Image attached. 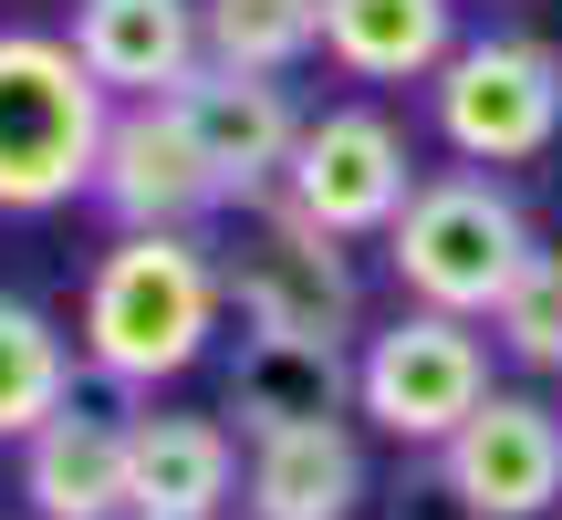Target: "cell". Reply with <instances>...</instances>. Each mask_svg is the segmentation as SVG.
Returning a JSON list of instances; mask_svg holds the SVG:
<instances>
[{"mask_svg": "<svg viewBox=\"0 0 562 520\" xmlns=\"http://www.w3.org/2000/svg\"><path fill=\"white\" fill-rule=\"evenodd\" d=\"M240 219V250L229 271V313L240 334H313V343H355L364 334V281H355V240H323L313 219L281 208V188L229 208Z\"/></svg>", "mask_w": 562, "mask_h": 520, "instance_id": "obj_6", "label": "cell"}, {"mask_svg": "<svg viewBox=\"0 0 562 520\" xmlns=\"http://www.w3.org/2000/svg\"><path fill=\"white\" fill-rule=\"evenodd\" d=\"M438 489L459 520H542L562 500V406L531 385H490V406L438 448Z\"/></svg>", "mask_w": 562, "mask_h": 520, "instance_id": "obj_9", "label": "cell"}, {"mask_svg": "<svg viewBox=\"0 0 562 520\" xmlns=\"http://www.w3.org/2000/svg\"><path fill=\"white\" fill-rule=\"evenodd\" d=\"M220 417L240 438H281V427H323L355 417V343H313V334H240L220 364Z\"/></svg>", "mask_w": 562, "mask_h": 520, "instance_id": "obj_11", "label": "cell"}, {"mask_svg": "<svg viewBox=\"0 0 562 520\" xmlns=\"http://www.w3.org/2000/svg\"><path fill=\"white\" fill-rule=\"evenodd\" d=\"M490 334H501V354L531 364V375L562 364V250H531V271L510 281V302L490 313Z\"/></svg>", "mask_w": 562, "mask_h": 520, "instance_id": "obj_19", "label": "cell"}, {"mask_svg": "<svg viewBox=\"0 0 562 520\" xmlns=\"http://www.w3.org/2000/svg\"><path fill=\"white\" fill-rule=\"evenodd\" d=\"M125 468H136V438H125L115 406L74 396L63 417H42L32 438H21V510L32 520H125Z\"/></svg>", "mask_w": 562, "mask_h": 520, "instance_id": "obj_14", "label": "cell"}, {"mask_svg": "<svg viewBox=\"0 0 562 520\" xmlns=\"http://www.w3.org/2000/svg\"><path fill=\"white\" fill-rule=\"evenodd\" d=\"M94 208L115 229H209V219H229V178L209 167V146H199L178 94L115 104V136L94 157Z\"/></svg>", "mask_w": 562, "mask_h": 520, "instance_id": "obj_8", "label": "cell"}, {"mask_svg": "<svg viewBox=\"0 0 562 520\" xmlns=\"http://www.w3.org/2000/svg\"><path fill=\"white\" fill-rule=\"evenodd\" d=\"M74 364H83V343L63 334L42 302L0 292V448H21L42 417H63V406L83 396V385H74Z\"/></svg>", "mask_w": 562, "mask_h": 520, "instance_id": "obj_17", "label": "cell"}, {"mask_svg": "<svg viewBox=\"0 0 562 520\" xmlns=\"http://www.w3.org/2000/svg\"><path fill=\"white\" fill-rule=\"evenodd\" d=\"M125 438H136V468H125V520H229L250 479V438L229 417H199V406H125Z\"/></svg>", "mask_w": 562, "mask_h": 520, "instance_id": "obj_10", "label": "cell"}, {"mask_svg": "<svg viewBox=\"0 0 562 520\" xmlns=\"http://www.w3.org/2000/svg\"><path fill=\"white\" fill-rule=\"evenodd\" d=\"M406 199H417V146L385 104H323L281 167V208L323 240H385Z\"/></svg>", "mask_w": 562, "mask_h": 520, "instance_id": "obj_7", "label": "cell"}, {"mask_svg": "<svg viewBox=\"0 0 562 520\" xmlns=\"http://www.w3.org/2000/svg\"><path fill=\"white\" fill-rule=\"evenodd\" d=\"M229 520H250V510H229Z\"/></svg>", "mask_w": 562, "mask_h": 520, "instance_id": "obj_22", "label": "cell"}, {"mask_svg": "<svg viewBox=\"0 0 562 520\" xmlns=\"http://www.w3.org/2000/svg\"><path fill=\"white\" fill-rule=\"evenodd\" d=\"M220 323H229V271L199 229H115V250L83 271V302H74L83 375L136 406L178 385L188 364H209Z\"/></svg>", "mask_w": 562, "mask_h": 520, "instance_id": "obj_1", "label": "cell"}, {"mask_svg": "<svg viewBox=\"0 0 562 520\" xmlns=\"http://www.w3.org/2000/svg\"><path fill=\"white\" fill-rule=\"evenodd\" d=\"M490 323H459V313H417L406 302L396 323L355 343V417L396 448H427L438 459L469 417L490 406Z\"/></svg>", "mask_w": 562, "mask_h": 520, "instance_id": "obj_5", "label": "cell"}, {"mask_svg": "<svg viewBox=\"0 0 562 520\" xmlns=\"http://www.w3.org/2000/svg\"><path fill=\"white\" fill-rule=\"evenodd\" d=\"M459 42V0H323V63L344 83H427Z\"/></svg>", "mask_w": 562, "mask_h": 520, "instance_id": "obj_16", "label": "cell"}, {"mask_svg": "<svg viewBox=\"0 0 562 520\" xmlns=\"http://www.w3.org/2000/svg\"><path fill=\"white\" fill-rule=\"evenodd\" d=\"M63 42L83 53V74H94L115 104H157V94H178V83L209 63L199 0H74Z\"/></svg>", "mask_w": 562, "mask_h": 520, "instance_id": "obj_13", "label": "cell"}, {"mask_svg": "<svg viewBox=\"0 0 562 520\" xmlns=\"http://www.w3.org/2000/svg\"><path fill=\"white\" fill-rule=\"evenodd\" d=\"M21 520H32V510H21Z\"/></svg>", "mask_w": 562, "mask_h": 520, "instance_id": "obj_23", "label": "cell"}, {"mask_svg": "<svg viewBox=\"0 0 562 520\" xmlns=\"http://www.w3.org/2000/svg\"><path fill=\"white\" fill-rule=\"evenodd\" d=\"M209 63H240V74H302L323 53V0H199Z\"/></svg>", "mask_w": 562, "mask_h": 520, "instance_id": "obj_18", "label": "cell"}, {"mask_svg": "<svg viewBox=\"0 0 562 520\" xmlns=\"http://www.w3.org/2000/svg\"><path fill=\"white\" fill-rule=\"evenodd\" d=\"M240 510H250V520H355V510H364V438H355V417L250 438Z\"/></svg>", "mask_w": 562, "mask_h": 520, "instance_id": "obj_15", "label": "cell"}, {"mask_svg": "<svg viewBox=\"0 0 562 520\" xmlns=\"http://www.w3.org/2000/svg\"><path fill=\"white\" fill-rule=\"evenodd\" d=\"M531 219L490 167H438L417 178V199L396 208L385 229V271L417 313H459V323H490L510 302V281L531 271Z\"/></svg>", "mask_w": 562, "mask_h": 520, "instance_id": "obj_3", "label": "cell"}, {"mask_svg": "<svg viewBox=\"0 0 562 520\" xmlns=\"http://www.w3.org/2000/svg\"><path fill=\"white\" fill-rule=\"evenodd\" d=\"M427 125L459 167H531L562 146V42L552 32H469L427 74Z\"/></svg>", "mask_w": 562, "mask_h": 520, "instance_id": "obj_4", "label": "cell"}, {"mask_svg": "<svg viewBox=\"0 0 562 520\" xmlns=\"http://www.w3.org/2000/svg\"><path fill=\"white\" fill-rule=\"evenodd\" d=\"M115 136V94L83 74L63 32H0V219L94 199V157Z\"/></svg>", "mask_w": 562, "mask_h": 520, "instance_id": "obj_2", "label": "cell"}, {"mask_svg": "<svg viewBox=\"0 0 562 520\" xmlns=\"http://www.w3.org/2000/svg\"><path fill=\"white\" fill-rule=\"evenodd\" d=\"M552 385H562V364H552Z\"/></svg>", "mask_w": 562, "mask_h": 520, "instance_id": "obj_21", "label": "cell"}, {"mask_svg": "<svg viewBox=\"0 0 562 520\" xmlns=\"http://www.w3.org/2000/svg\"><path fill=\"white\" fill-rule=\"evenodd\" d=\"M178 104H188V125H199L209 167L229 178V208L261 199V188H281L302 125H313V115L292 104V83H281V74H240V63H199V74L178 83Z\"/></svg>", "mask_w": 562, "mask_h": 520, "instance_id": "obj_12", "label": "cell"}, {"mask_svg": "<svg viewBox=\"0 0 562 520\" xmlns=\"http://www.w3.org/2000/svg\"><path fill=\"white\" fill-rule=\"evenodd\" d=\"M552 42H562V0H552Z\"/></svg>", "mask_w": 562, "mask_h": 520, "instance_id": "obj_20", "label": "cell"}]
</instances>
